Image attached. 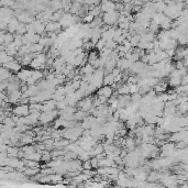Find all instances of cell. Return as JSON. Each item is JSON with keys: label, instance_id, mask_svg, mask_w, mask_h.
<instances>
[{"label": "cell", "instance_id": "11", "mask_svg": "<svg viewBox=\"0 0 188 188\" xmlns=\"http://www.w3.org/2000/svg\"><path fill=\"white\" fill-rule=\"evenodd\" d=\"M155 9H156V12H164L165 9L167 8V3H166L165 0H157L156 3H154Z\"/></svg>", "mask_w": 188, "mask_h": 188}, {"label": "cell", "instance_id": "4", "mask_svg": "<svg viewBox=\"0 0 188 188\" xmlns=\"http://www.w3.org/2000/svg\"><path fill=\"white\" fill-rule=\"evenodd\" d=\"M3 66L7 67L8 70H10L12 73H18L19 70H22V65H21V63L19 62L18 60H16V58H14L13 60H11V62H8V63H6V64H3Z\"/></svg>", "mask_w": 188, "mask_h": 188}, {"label": "cell", "instance_id": "14", "mask_svg": "<svg viewBox=\"0 0 188 188\" xmlns=\"http://www.w3.org/2000/svg\"><path fill=\"white\" fill-rule=\"evenodd\" d=\"M117 92L119 95H130V87H129V84H124V85H121L120 87L117 89Z\"/></svg>", "mask_w": 188, "mask_h": 188}, {"label": "cell", "instance_id": "24", "mask_svg": "<svg viewBox=\"0 0 188 188\" xmlns=\"http://www.w3.org/2000/svg\"><path fill=\"white\" fill-rule=\"evenodd\" d=\"M112 1H113V3H120V1H121V0H112Z\"/></svg>", "mask_w": 188, "mask_h": 188}, {"label": "cell", "instance_id": "12", "mask_svg": "<svg viewBox=\"0 0 188 188\" xmlns=\"http://www.w3.org/2000/svg\"><path fill=\"white\" fill-rule=\"evenodd\" d=\"M43 76H44V73L42 72V70H33L31 73V78L33 79L35 83H38L39 81H41V79L43 78Z\"/></svg>", "mask_w": 188, "mask_h": 188}, {"label": "cell", "instance_id": "18", "mask_svg": "<svg viewBox=\"0 0 188 188\" xmlns=\"http://www.w3.org/2000/svg\"><path fill=\"white\" fill-rule=\"evenodd\" d=\"M128 84V83H127ZM129 87H130V95L137 94V92H140V86L139 84H129Z\"/></svg>", "mask_w": 188, "mask_h": 188}, {"label": "cell", "instance_id": "13", "mask_svg": "<svg viewBox=\"0 0 188 188\" xmlns=\"http://www.w3.org/2000/svg\"><path fill=\"white\" fill-rule=\"evenodd\" d=\"M181 78H183V77H172V76H170L168 85H170V87L177 88L178 86L181 85Z\"/></svg>", "mask_w": 188, "mask_h": 188}, {"label": "cell", "instance_id": "5", "mask_svg": "<svg viewBox=\"0 0 188 188\" xmlns=\"http://www.w3.org/2000/svg\"><path fill=\"white\" fill-rule=\"evenodd\" d=\"M97 95H98V96H105L109 99L110 97L113 95V88L110 85H103L102 87L97 89Z\"/></svg>", "mask_w": 188, "mask_h": 188}, {"label": "cell", "instance_id": "6", "mask_svg": "<svg viewBox=\"0 0 188 188\" xmlns=\"http://www.w3.org/2000/svg\"><path fill=\"white\" fill-rule=\"evenodd\" d=\"M31 73L32 70H25V68H22L21 70H19L18 73H17V77L19 78V81H22V83H25L27 81V79L29 78L30 76H31Z\"/></svg>", "mask_w": 188, "mask_h": 188}, {"label": "cell", "instance_id": "3", "mask_svg": "<svg viewBox=\"0 0 188 188\" xmlns=\"http://www.w3.org/2000/svg\"><path fill=\"white\" fill-rule=\"evenodd\" d=\"M77 106H78L79 109L84 110L85 112H89V110L94 108V101H92V98L90 96H86L78 101Z\"/></svg>", "mask_w": 188, "mask_h": 188}, {"label": "cell", "instance_id": "2", "mask_svg": "<svg viewBox=\"0 0 188 188\" xmlns=\"http://www.w3.org/2000/svg\"><path fill=\"white\" fill-rule=\"evenodd\" d=\"M11 112L13 114H17L19 117H27L30 114V105H24V103H17L16 107L12 108Z\"/></svg>", "mask_w": 188, "mask_h": 188}, {"label": "cell", "instance_id": "8", "mask_svg": "<svg viewBox=\"0 0 188 188\" xmlns=\"http://www.w3.org/2000/svg\"><path fill=\"white\" fill-rule=\"evenodd\" d=\"M11 76H12L11 70H8L5 66H3L1 70H0V79H1V81H8Z\"/></svg>", "mask_w": 188, "mask_h": 188}, {"label": "cell", "instance_id": "22", "mask_svg": "<svg viewBox=\"0 0 188 188\" xmlns=\"http://www.w3.org/2000/svg\"><path fill=\"white\" fill-rule=\"evenodd\" d=\"M106 46L109 47V49H111V50H116L117 46H118V43H117L114 40H110V41H107V45H106Z\"/></svg>", "mask_w": 188, "mask_h": 188}, {"label": "cell", "instance_id": "21", "mask_svg": "<svg viewBox=\"0 0 188 188\" xmlns=\"http://www.w3.org/2000/svg\"><path fill=\"white\" fill-rule=\"evenodd\" d=\"M98 57H99V53H97L96 51L89 52V54H88V62H89V63L94 62V60H97Z\"/></svg>", "mask_w": 188, "mask_h": 188}, {"label": "cell", "instance_id": "16", "mask_svg": "<svg viewBox=\"0 0 188 188\" xmlns=\"http://www.w3.org/2000/svg\"><path fill=\"white\" fill-rule=\"evenodd\" d=\"M177 111H179L180 113H188V100L183 101L177 106Z\"/></svg>", "mask_w": 188, "mask_h": 188}, {"label": "cell", "instance_id": "19", "mask_svg": "<svg viewBox=\"0 0 188 188\" xmlns=\"http://www.w3.org/2000/svg\"><path fill=\"white\" fill-rule=\"evenodd\" d=\"M106 45H107V41L105 40V39H99V41L97 42V44H96V47H97V50L98 51H101V50H103L106 47Z\"/></svg>", "mask_w": 188, "mask_h": 188}, {"label": "cell", "instance_id": "17", "mask_svg": "<svg viewBox=\"0 0 188 188\" xmlns=\"http://www.w3.org/2000/svg\"><path fill=\"white\" fill-rule=\"evenodd\" d=\"M177 42H178L179 45H181V46H184V45H188V38L186 34H183L181 33L180 35L178 36V39H177Z\"/></svg>", "mask_w": 188, "mask_h": 188}, {"label": "cell", "instance_id": "20", "mask_svg": "<svg viewBox=\"0 0 188 188\" xmlns=\"http://www.w3.org/2000/svg\"><path fill=\"white\" fill-rule=\"evenodd\" d=\"M95 18H96V17L92 16V14L90 13L89 11H88V13L86 14V16L83 17V21H84V23H91L92 21L95 20Z\"/></svg>", "mask_w": 188, "mask_h": 188}, {"label": "cell", "instance_id": "7", "mask_svg": "<svg viewBox=\"0 0 188 188\" xmlns=\"http://www.w3.org/2000/svg\"><path fill=\"white\" fill-rule=\"evenodd\" d=\"M95 70H96V68L92 66V64H90V63L88 62L87 64H85L84 66H81V75L94 74Z\"/></svg>", "mask_w": 188, "mask_h": 188}, {"label": "cell", "instance_id": "10", "mask_svg": "<svg viewBox=\"0 0 188 188\" xmlns=\"http://www.w3.org/2000/svg\"><path fill=\"white\" fill-rule=\"evenodd\" d=\"M135 145H137V141L133 139L132 137H129L128 139H125V144L124 146L127 148V150L130 152V151H133L135 149Z\"/></svg>", "mask_w": 188, "mask_h": 188}, {"label": "cell", "instance_id": "9", "mask_svg": "<svg viewBox=\"0 0 188 188\" xmlns=\"http://www.w3.org/2000/svg\"><path fill=\"white\" fill-rule=\"evenodd\" d=\"M168 83H165V81H162V83H159L156 86H154V90L156 91V94H163V92H166L168 87Z\"/></svg>", "mask_w": 188, "mask_h": 188}, {"label": "cell", "instance_id": "1", "mask_svg": "<svg viewBox=\"0 0 188 188\" xmlns=\"http://www.w3.org/2000/svg\"><path fill=\"white\" fill-rule=\"evenodd\" d=\"M102 20L105 24L108 25H114L118 24L119 17H120V12L119 11H112V12H103L102 13Z\"/></svg>", "mask_w": 188, "mask_h": 188}, {"label": "cell", "instance_id": "23", "mask_svg": "<svg viewBox=\"0 0 188 188\" xmlns=\"http://www.w3.org/2000/svg\"><path fill=\"white\" fill-rule=\"evenodd\" d=\"M83 170H92L91 161H90V159H87V161L83 162Z\"/></svg>", "mask_w": 188, "mask_h": 188}, {"label": "cell", "instance_id": "15", "mask_svg": "<svg viewBox=\"0 0 188 188\" xmlns=\"http://www.w3.org/2000/svg\"><path fill=\"white\" fill-rule=\"evenodd\" d=\"M113 83H116L113 74H112V73L106 74L105 75V78H103V85H110V86H111Z\"/></svg>", "mask_w": 188, "mask_h": 188}]
</instances>
